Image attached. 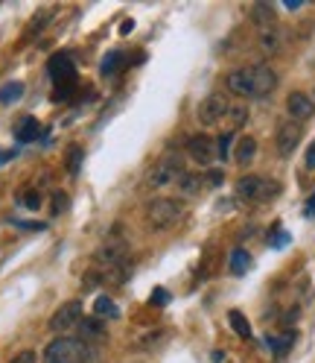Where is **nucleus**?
Instances as JSON below:
<instances>
[{
	"instance_id": "obj_1",
	"label": "nucleus",
	"mask_w": 315,
	"mask_h": 363,
	"mask_svg": "<svg viewBox=\"0 0 315 363\" xmlns=\"http://www.w3.org/2000/svg\"><path fill=\"white\" fill-rule=\"evenodd\" d=\"M44 363H99V348L70 334H59L44 348Z\"/></svg>"
},
{
	"instance_id": "obj_2",
	"label": "nucleus",
	"mask_w": 315,
	"mask_h": 363,
	"mask_svg": "<svg viewBox=\"0 0 315 363\" xmlns=\"http://www.w3.org/2000/svg\"><path fill=\"white\" fill-rule=\"evenodd\" d=\"M184 200L181 197H155L146 202V223L152 232H169L184 220Z\"/></svg>"
},
{
	"instance_id": "obj_3",
	"label": "nucleus",
	"mask_w": 315,
	"mask_h": 363,
	"mask_svg": "<svg viewBox=\"0 0 315 363\" xmlns=\"http://www.w3.org/2000/svg\"><path fill=\"white\" fill-rule=\"evenodd\" d=\"M280 193V185L263 176H242L237 182V197L242 202H269Z\"/></svg>"
},
{
	"instance_id": "obj_4",
	"label": "nucleus",
	"mask_w": 315,
	"mask_h": 363,
	"mask_svg": "<svg viewBox=\"0 0 315 363\" xmlns=\"http://www.w3.org/2000/svg\"><path fill=\"white\" fill-rule=\"evenodd\" d=\"M181 173H184L181 159H178V156H164V159H158V161L149 167V173H146V179H143V185H146V188L176 185Z\"/></svg>"
},
{
	"instance_id": "obj_5",
	"label": "nucleus",
	"mask_w": 315,
	"mask_h": 363,
	"mask_svg": "<svg viewBox=\"0 0 315 363\" xmlns=\"http://www.w3.org/2000/svg\"><path fill=\"white\" fill-rule=\"evenodd\" d=\"M228 111H231V103H228V97L225 94H207L202 103H198V108H196V118H198V123L207 129V127H216V123H222L225 118H228Z\"/></svg>"
},
{
	"instance_id": "obj_6",
	"label": "nucleus",
	"mask_w": 315,
	"mask_h": 363,
	"mask_svg": "<svg viewBox=\"0 0 315 363\" xmlns=\"http://www.w3.org/2000/svg\"><path fill=\"white\" fill-rule=\"evenodd\" d=\"M126 258H128V243L123 241V237H108V241L99 246L96 255H94L96 267L103 270V273H108L114 267H120V264H126Z\"/></svg>"
},
{
	"instance_id": "obj_7",
	"label": "nucleus",
	"mask_w": 315,
	"mask_h": 363,
	"mask_svg": "<svg viewBox=\"0 0 315 363\" xmlns=\"http://www.w3.org/2000/svg\"><path fill=\"white\" fill-rule=\"evenodd\" d=\"M82 323V302H65L59 311L50 316V331L65 334L70 328H76Z\"/></svg>"
},
{
	"instance_id": "obj_8",
	"label": "nucleus",
	"mask_w": 315,
	"mask_h": 363,
	"mask_svg": "<svg viewBox=\"0 0 315 363\" xmlns=\"http://www.w3.org/2000/svg\"><path fill=\"white\" fill-rule=\"evenodd\" d=\"M300 138H304V127H300L298 120H286V123H280V129H278V135H275V150H278V156H292Z\"/></svg>"
},
{
	"instance_id": "obj_9",
	"label": "nucleus",
	"mask_w": 315,
	"mask_h": 363,
	"mask_svg": "<svg viewBox=\"0 0 315 363\" xmlns=\"http://www.w3.org/2000/svg\"><path fill=\"white\" fill-rule=\"evenodd\" d=\"M50 76H53V82H56V91H62V88H70L76 82V67H74V62L67 59V56H53L50 59Z\"/></svg>"
},
{
	"instance_id": "obj_10",
	"label": "nucleus",
	"mask_w": 315,
	"mask_h": 363,
	"mask_svg": "<svg viewBox=\"0 0 315 363\" xmlns=\"http://www.w3.org/2000/svg\"><path fill=\"white\" fill-rule=\"evenodd\" d=\"M286 111H289L292 120L304 123V120H309L315 115V100L304 91H292L289 97H286Z\"/></svg>"
},
{
	"instance_id": "obj_11",
	"label": "nucleus",
	"mask_w": 315,
	"mask_h": 363,
	"mask_svg": "<svg viewBox=\"0 0 315 363\" xmlns=\"http://www.w3.org/2000/svg\"><path fill=\"white\" fill-rule=\"evenodd\" d=\"M225 86L237 97H254V71L251 67H237L225 76Z\"/></svg>"
},
{
	"instance_id": "obj_12",
	"label": "nucleus",
	"mask_w": 315,
	"mask_h": 363,
	"mask_svg": "<svg viewBox=\"0 0 315 363\" xmlns=\"http://www.w3.org/2000/svg\"><path fill=\"white\" fill-rule=\"evenodd\" d=\"M187 152H190V159L198 161V164H210L213 159H216V141L207 135H193L190 141H187Z\"/></svg>"
},
{
	"instance_id": "obj_13",
	"label": "nucleus",
	"mask_w": 315,
	"mask_h": 363,
	"mask_svg": "<svg viewBox=\"0 0 315 363\" xmlns=\"http://www.w3.org/2000/svg\"><path fill=\"white\" fill-rule=\"evenodd\" d=\"M251 71H254V100H263L278 88V74L269 65H257Z\"/></svg>"
},
{
	"instance_id": "obj_14",
	"label": "nucleus",
	"mask_w": 315,
	"mask_h": 363,
	"mask_svg": "<svg viewBox=\"0 0 315 363\" xmlns=\"http://www.w3.org/2000/svg\"><path fill=\"white\" fill-rule=\"evenodd\" d=\"M79 340L91 343V346H96V343H105V340H108V331L103 328V323H99L96 316H91V319H82V323H79Z\"/></svg>"
},
{
	"instance_id": "obj_15",
	"label": "nucleus",
	"mask_w": 315,
	"mask_h": 363,
	"mask_svg": "<svg viewBox=\"0 0 315 363\" xmlns=\"http://www.w3.org/2000/svg\"><path fill=\"white\" fill-rule=\"evenodd\" d=\"M257 45H260V50L266 56H278L283 50V33L280 26H266V30H260V35H257Z\"/></svg>"
},
{
	"instance_id": "obj_16",
	"label": "nucleus",
	"mask_w": 315,
	"mask_h": 363,
	"mask_svg": "<svg viewBox=\"0 0 315 363\" xmlns=\"http://www.w3.org/2000/svg\"><path fill=\"white\" fill-rule=\"evenodd\" d=\"M178 191H181V197H198L202 193V188H205V176L202 173H190V170H184L181 176H178Z\"/></svg>"
},
{
	"instance_id": "obj_17",
	"label": "nucleus",
	"mask_w": 315,
	"mask_h": 363,
	"mask_svg": "<svg viewBox=\"0 0 315 363\" xmlns=\"http://www.w3.org/2000/svg\"><path fill=\"white\" fill-rule=\"evenodd\" d=\"M254 156H257V141H254L251 135H242L239 141H237V147H234V159H237V164L246 167V164L254 161Z\"/></svg>"
},
{
	"instance_id": "obj_18",
	"label": "nucleus",
	"mask_w": 315,
	"mask_h": 363,
	"mask_svg": "<svg viewBox=\"0 0 315 363\" xmlns=\"http://www.w3.org/2000/svg\"><path fill=\"white\" fill-rule=\"evenodd\" d=\"M251 21L260 26V30H266V26H278V15L269 3H254L251 6Z\"/></svg>"
},
{
	"instance_id": "obj_19",
	"label": "nucleus",
	"mask_w": 315,
	"mask_h": 363,
	"mask_svg": "<svg viewBox=\"0 0 315 363\" xmlns=\"http://www.w3.org/2000/svg\"><path fill=\"white\" fill-rule=\"evenodd\" d=\"M41 135V127H38V120L35 118H21V123L15 127V138L21 144H30L35 141V138Z\"/></svg>"
},
{
	"instance_id": "obj_20",
	"label": "nucleus",
	"mask_w": 315,
	"mask_h": 363,
	"mask_svg": "<svg viewBox=\"0 0 315 363\" xmlns=\"http://www.w3.org/2000/svg\"><path fill=\"white\" fill-rule=\"evenodd\" d=\"M164 337H167V334H164L161 328H146V331L140 334V337H135L132 348H137V352H149V348H155Z\"/></svg>"
},
{
	"instance_id": "obj_21",
	"label": "nucleus",
	"mask_w": 315,
	"mask_h": 363,
	"mask_svg": "<svg viewBox=\"0 0 315 363\" xmlns=\"http://www.w3.org/2000/svg\"><path fill=\"white\" fill-rule=\"evenodd\" d=\"M292 343H295V331H280V334H271V337H269V348L278 357H283L286 352H289Z\"/></svg>"
},
{
	"instance_id": "obj_22",
	"label": "nucleus",
	"mask_w": 315,
	"mask_h": 363,
	"mask_svg": "<svg viewBox=\"0 0 315 363\" xmlns=\"http://www.w3.org/2000/svg\"><path fill=\"white\" fill-rule=\"evenodd\" d=\"M251 267V255L246 252V249H234L231 255H228V270H231L234 275H246Z\"/></svg>"
},
{
	"instance_id": "obj_23",
	"label": "nucleus",
	"mask_w": 315,
	"mask_h": 363,
	"mask_svg": "<svg viewBox=\"0 0 315 363\" xmlns=\"http://www.w3.org/2000/svg\"><path fill=\"white\" fill-rule=\"evenodd\" d=\"M24 97V82H6V86H0V106H12L18 103Z\"/></svg>"
},
{
	"instance_id": "obj_24",
	"label": "nucleus",
	"mask_w": 315,
	"mask_h": 363,
	"mask_svg": "<svg viewBox=\"0 0 315 363\" xmlns=\"http://www.w3.org/2000/svg\"><path fill=\"white\" fill-rule=\"evenodd\" d=\"M123 65H126V56L120 50H114V53H108L105 59H103V67H99V71H103L105 76H114V74L123 71Z\"/></svg>"
},
{
	"instance_id": "obj_25",
	"label": "nucleus",
	"mask_w": 315,
	"mask_h": 363,
	"mask_svg": "<svg viewBox=\"0 0 315 363\" xmlns=\"http://www.w3.org/2000/svg\"><path fill=\"white\" fill-rule=\"evenodd\" d=\"M228 323H231V328L239 334L242 340H251V325H248V319L242 316L239 311H231V314H228Z\"/></svg>"
},
{
	"instance_id": "obj_26",
	"label": "nucleus",
	"mask_w": 315,
	"mask_h": 363,
	"mask_svg": "<svg viewBox=\"0 0 315 363\" xmlns=\"http://www.w3.org/2000/svg\"><path fill=\"white\" fill-rule=\"evenodd\" d=\"M94 316L96 319H105V316H117V305H114L111 296H99L94 302Z\"/></svg>"
},
{
	"instance_id": "obj_27",
	"label": "nucleus",
	"mask_w": 315,
	"mask_h": 363,
	"mask_svg": "<svg viewBox=\"0 0 315 363\" xmlns=\"http://www.w3.org/2000/svg\"><path fill=\"white\" fill-rule=\"evenodd\" d=\"M228 118H231V132H237V129H242L248 123V108L246 106H231Z\"/></svg>"
},
{
	"instance_id": "obj_28",
	"label": "nucleus",
	"mask_w": 315,
	"mask_h": 363,
	"mask_svg": "<svg viewBox=\"0 0 315 363\" xmlns=\"http://www.w3.org/2000/svg\"><path fill=\"white\" fill-rule=\"evenodd\" d=\"M231 147H234V132H225L219 141H216V159L228 161V156H231Z\"/></svg>"
},
{
	"instance_id": "obj_29",
	"label": "nucleus",
	"mask_w": 315,
	"mask_h": 363,
	"mask_svg": "<svg viewBox=\"0 0 315 363\" xmlns=\"http://www.w3.org/2000/svg\"><path fill=\"white\" fill-rule=\"evenodd\" d=\"M21 202H24L26 208H33V211H35V208L41 205V197H38V191H35V188H30V191H26L24 197H21Z\"/></svg>"
},
{
	"instance_id": "obj_30",
	"label": "nucleus",
	"mask_w": 315,
	"mask_h": 363,
	"mask_svg": "<svg viewBox=\"0 0 315 363\" xmlns=\"http://www.w3.org/2000/svg\"><path fill=\"white\" fill-rule=\"evenodd\" d=\"M35 360H38V355L33 352V348H24V352H18L9 363H35Z\"/></svg>"
},
{
	"instance_id": "obj_31",
	"label": "nucleus",
	"mask_w": 315,
	"mask_h": 363,
	"mask_svg": "<svg viewBox=\"0 0 315 363\" xmlns=\"http://www.w3.org/2000/svg\"><path fill=\"white\" fill-rule=\"evenodd\" d=\"M79 164H82V150H70V161H67V170L70 173H79Z\"/></svg>"
},
{
	"instance_id": "obj_32",
	"label": "nucleus",
	"mask_w": 315,
	"mask_h": 363,
	"mask_svg": "<svg viewBox=\"0 0 315 363\" xmlns=\"http://www.w3.org/2000/svg\"><path fill=\"white\" fill-rule=\"evenodd\" d=\"M205 185H213V188L222 185V170H207L205 173Z\"/></svg>"
},
{
	"instance_id": "obj_33",
	"label": "nucleus",
	"mask_w": 315,
	"mask_h": 363,
	"mask_svg": "<svg viewBox=\"0 0 315 363\" xmlns=\"http://www.w3.org/2000/svg\"><path fill=\"white\" fill-rule=\"evenodd\" d=\"M65 205H67V197H65V193H56V197H53V214H62Z\"/></svg>"
},
{
	"instance_id": "obj_34",
	"label": "nucleus",
	"mask_w": 315,
	"mask_h": 363,
	"mask_svg": "<svg viewBox=\"0 0 315 363\" xmlns=\"http://www.w3.org/2000/svg\"><path fill=\"white\" fill-rule=\"evenodd\" d=\"M304 167L307 170H315V141L307 147V156H304Z\"/></svg>"
},
{
	"instance_id": "obj_35",
	"label": "nucleus",
	"mask_w": 315,
	"mask_h": 363,
	"mask_svg": "<svg viewBox=\"0 0 315 363\" xmlns=\"http://www.w3.org/2000/svg\"><path fill=\"white\" fill-rule=\"evenodd\" d=\"M164 302H169V293L167 290H155L152 293V305H155V308H161Z\"/></svg>"
},
{
	"instance_id": "obj_36",
	"label": "nucleus",
	"mask_w": 315,
	"mask_h": 363,
	"mask_svg": "<svg viewBox=\"0 0 315 363\" xmlns=\"http://www.w3.org/2000/svg\"><path fill=\"white\" fill-rule=\"evenodd\" d=\"M304 214H307V217H315V193H312V197L307 200V208H304Z\"/></svg>"
}]
</instances>
